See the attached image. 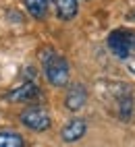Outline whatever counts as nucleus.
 <instances>
[{"mask_svg": "<svg viewBox=\"0 0 135 147\" xmlns=\"http://www.w3.org/2000/svg\"><path fill=\"white\" fill-rule=\"evenodd\" d=\"M42 60H44V73L54 87H64L69 83V64L60 54L52 50H44Z\"/></svg>", "mask_w": 135, "mask_h": 147, "instance_id": "obj_1", "label": "nucleus"}, {"mask_svg": "<svg viewBox=\"0 0 135 147\" xmlns=\"http://www.w3.org/2000/svg\"><path fill=\"white\" fill-rule=\"evenodd\" d=\"M108 48L114 56L129 58L135 52V33L129 29H117L108 35Z\"/></svg>", "mask_w": 135, "mask_h": 147, "instance_id": "obj_2", "label": "nucleus"}, {"mask_svg": "<svg viewBox=\"0 0 135 147\" xmlns=\"http://www.w3.org/2000/svg\"><path fill=\"white\" fill-rule=\"evenodd\" d=\"M21 122L31 131H46V129H50L52 118L44 108L31 106V108H27V110L21 112Z\"/></svg>", "mask_w": 135, "mask_h": 147, "instance_id": "obj_3", "label": "nucleus"}, {"mask_svg": "<svg viewBox=\"0 0 135 147\" xmlns=\"http://www.w3.org/2000/svg\"><path fill=\"white\" fill-rule=\"evenodd\" d=\"M35 97H40V89H37L35 83L29 81V83H23V85L15 87V89L6 95V100L17 102V104H25V102H33Z\"/></svg>", "mask_w": 135, "mask_h": 147, "instance_id": "obj_4", "label": "nucleus"}, {"mask_svg": "<svg viewBox=\"0 0 135 147\" xmlns=\"http://www.w3.org/2000/svg\"><path fill=\"white\" fill-rule=\"evenodd\" d=\"M85 102H88V89L79 83L71 85V89L66 91V97H64V106L69 108L71 112H77L85 106Z\"/></svg>", "mask_w": 135, "mask_h": 147, "instance_id": "obj_5", "label": "nucleus"}, {"mask_svg": "<svg viewBox=\"0 0 135 147\" xmlns=\"http://www.w3.org/2000/svg\"><path fill=\"white\" fill-rule=\"evenodd\" d=\"M83 135H85V120L73 118V120L66 122L64 129H62V141L73 143V141H79Z\"/></svg>", "mask_w": 135, "mask_h": 147, "instance_id": "obj_6", "label": "nucleus"}, {"mask_svg": "<svg viewBox=\"0 0 135 147\" xmlns=\"http://www.w3.org/2000/svg\"><path fill=\"white\" fill-rule=\"evenodd\" d=\"M52 6H54V13L58 19H62V21H69V19H73L77 15V0H50Z\"/></svg>", "mask_w": 135, "mask_h": 147, "instance_id": "obj_7", "label": "nucleus"}, {"mask_svg": "<svg viewBox=\"0 0 135 147\" xmlns=\"http://www.w3.org/2000/svg\"><path fill=\"white\" fill-rule=\"evenodd\" d=\"M25 6L33 19H44L48 13V0H25Z\"/></svg>", "mask_w": 135, "mask_h": 147, "instance_id": "obj_8", "label": "nucleus"}, {"mask_svg": "<svg viewBox=\"0 0 135 147\" xmlns=\"http://www.w3.org/2000/svg\"><path fill=\"white\" fill-rule=\"evenodd\" d=\"M25 141L19 133L13 131H0V147H23Z\"/></svg>", "mask_w": 135, "mask_h": 147, "instance_id": "obj_9", "label": "nucleus"}]
</instances>
